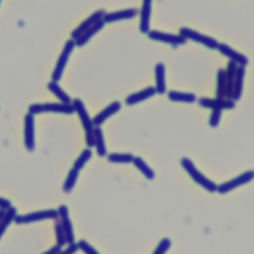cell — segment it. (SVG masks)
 <instances>
[{
    "label": "cell",
    "mask_w": 254,
    "mask_h": 254,
    "mask_svg": "<svg viewBox=\"0 0 254 254\" xmlns=\"http://www.w3.org/2000/svg\"><path fill=\"white\" fill-rule=\"evenodd\" d=\"M74 112L77 114L79 121L81 123V126L84 131V139H85V144L88 148H91L94 146V123L92 118L89 116L85 105L83 101L79 98H74L72 99L71 102Z\"/></svg>",
    "instance_id": "obj_1"
},
{
    "label": "cell",
    "mask_w": 254,
    "mask_h": 254,
    "mask_svg": "<svg viewBox=\"0 0 254 254\" xmlns=\"http://www.w3.org/2000/svg\"><path fill=\"white\" fill-rule=\"evenodd\" d=\"M180 163L183 169L188 173V175L195 184L200 186L202 189H204L208 192L217 191V185L213 181L206 178L201 172H199L190 159L184 157L181 159Z\"/></svg>",
    "instance_id": "obj_2"
},
{
    "label": "cell",
    "mask_w": 254,
    "mask_h": 254,
    "mask_svg": "<svg viewBox=\"0 0 254 254\" xmlns=\"http://www.w3.org/2000/svg\"><path fill=\"white\" fill-rule=\"evenodd\" d=\"M28 112L33 115L41 113H60L70 115L74 113V109L72 104L63 102H44L31 104L28 108Z\"/></svg>",
    "instance_id": "obj_3"
},
{
    "label": "cell",
    "mask_w": 254,
    "mask_h": 254,
    "mask_svg": "<svg viewBox=\"0 0 254 254\" xmlns=\"http://www.w3.org/2000/svg\"><path fill=\"white\" fill-rule=\"evenodd\" d=\"M75 43L72 39H68L66 40V42L64 43L63 50L57 60V63L54 66V69L52 71V80L59 82L63 76V73L65 69L66 64L68 62V59L71 55V53L73 52L74 48H75Z\"/></svg>",
    "instance_id": "obj_4"
},
{
    "label": "cell",
    "mask_w": 254,
    "mask_h": 254,
    "mask_svg": "<svg viewBox=\"0 0 254 254\" xmlns=\"http://www.w3.org/2000/svg\"><path fill=\"white\" fill-rule=\"evenodd\" d=\"M179 34L181 36H183L187 41L190 40V41L198 43L210 50H216L218 47V44H219V42L216 39L206 36V35H203L197 31L192 30L188 27H182L179 31Z\"/></svg>",
    "instance_id": "obj_5"
},
{
    "label": "cell",
    "mask_w": 254,
    "mask_h": 254,
    "mask_svg": "<svg viewBox=\"0 0 254 254\" xmlns=\"http://www.w3.org/2000/svg\"><path fill=\"white\" fill-rule=\"evenodd\" d=\"M58 218V210L54 208L42 209L37 211H32L24 214H17L15 218L16 224H28L37 221H42L46 219H56Z\"/></svg>",
    "instance_id": "obj_6"
},
{
    "label": "cell",
    "mask_w": 254,
    "mask_h": 254,
    "mask_svg": "<svg viewBox=\"0 0 254 254\" xmlns=\"http://www.w3.org/2000/svg\"><path fill=\"white\" fill-rule=\"evenodd\" d=\"M252 180H254V170L245 171L235 178L217 185V192L220 194L228 193L236 188L250 183Z\"/></svg>",
    "instance_id": "obj_7"
},
{
    "label": "cell",
    "mask_w": 254,
    "mask_h": 254,
    "mask_svg": "<svg viewBox=\"0 0 254 254\" xmlns=\"http://www.w3.org/2000/svg\"><path fill=\"white\" fill-rule=\"evenodd\" d=\"M147 36L152 41L165 43V44L171 45L173 47H178V46L184 45L187 42V40L180 34H178V35L169 34V33H165V32L158 31V30H150L147 33Z\"/></svg>",
    "instance_id": "obj_8"
},
{
    "label": "cell",
    "mask_w": 254,
    "mask_h": 254,
    "mask_svg": "<svg viewBox=\"0 0 254 254\" xmlns=\"http://www.w3.org/2000/svg\"><path fill=\"white\" fill-rule=\"evenodd\" d=\"M35 115L27 112L24 116V146L27 151L33 152L36 147Z\"/></svg>",
    "instance_id": "obj_9"
},
{
    "label": "cell",
    "mask_w": 254,
    "mask_h": 254,
    "mask_svg": "<svg viewBox=\"0 0 254 254\" xmlns=\"http://www.w3.org/2000/svg\"><path fill=\"white\" fill-rule=\"evenodd\" d=\"M58 218L61 221V224L64 230L65 236H66V242L67 244L73 243L75 238H74V231L72 227L71 220L69 218L68 214V208L65 204H61L58 208Z\"/></svg>",
    "instance_id": "obj_10"
},
{
    "label": "cell",
    "mask_w": 254,
    "mask_h": 254,
    "mask_svg": "<svg viewBox=\"0 0 254 254\" xmlns=\"http://www.w3.org/2000/svg\"><path fill=\"white\" fill-rule=\"evenodd\" d=\"M198 104L201 107L209 108V109H233L235 107V101L227 98H208V97H200L197 99Z\"/></svg>",
    "instance_id": "obj_11"
},
{
    "label": "cell",
    "mask_w": 254,
    "mask_h": 254,
    "mask_svg": "<svg viewBox=\"0 0 254 254\" xmlns=\"http://www.w3.org/2000/svg\"><path fill=\"white\" fill-rule=\"evenodd\" d=\"M105 14V11L103 9H99L94 11L91 15H89L86 19H84L82 22H80L77 27H75L71 32H70V39L75 40L78 36H80L85 30L90 28L93 24L98 22L103 18Z\"/></svg>",
    "instance_id": "obj_12"
},
{
    "label": "cell",
    "mask_w": 254,
    "mask_h": 254,
    "mask_svg": "<svg viewBox=\"0 0 254 254\" xmlns=\"http://www.w3.org/2000/svg\"><path fill=\"white\" fill-rule=\"evenodd\" d=\"M216 50L222 56L226 57L230 62L235 63L239 66H246L248 64V58L245 55L235 51L233 48L224 43H219Z\"/></svg>",
    "instance_id": "obj_13"
},
{
    "label": "cell",
    "mask_w": 254,
    "mask_h": 254,
    "mask_svg": "<svg viewBox=\"0 0 254 254\" xmlns=\"http://www.w3.org/2000/svg\"><path fill=\"white\" fill-rule=\"evenodd\" d=\"M121 109V103L119 101H112L107 106H105L103 109H101L98 113H96L92 120L95 127H100L108 118H110L112 115L117 113Z\"/></svg>",
    "instance_id": "obj_14"
},
{
    "label": "cell",
    "mask_w": 254,
    "mask_h": 254,
    "mask_svg": "<svg viewBox=\"0 0 254 254\" xmlns=\"http://www.w3.org/2000/svg\"><path fill=\"white\" fill-rule=\"evenodd\" d=\"M138 10L136 8H126L123 10H117V11H112L109 13L104 14L102 20L104 21L105 24L107 23H113L117 21H122V20H129L138 15Z\"/></svg>",
    "instance_id": "obj_15"
},
{
    "label": "cell",
    "mask_w": 254,
    "mask_h": 254,
    "mask_svg": "<svg viewBox=\"0 0 254 254\" xmlns=\"http://www.w3.org/2000/svg\"><path fill=\"white\" fill-rule=\"evenodd\" d=\"M152 2H153V0H142V6L140 9V14H139V16H140L139 30L143 34H147L150 31Z\"/></svg>",
    "instance_id": "obj_16"
},
{
    "label": "cell",
    "mask_w": 254,
    "mask_h": 254,
    "mask_svg": "<svg viewBox=\"0 0 254 254\" xmlns=\"http://www.w3.org/2000/svg\"><path fill=\"white\" fill-rule=\"evenodd\" d=\"M157 93L155 86H147L139 91H136L134 93H131L126 96L125 98V104L126 105H135L137 103H140L152 96H154Z\"/></svg>",
    "instance_id": "obj_17"
},
{
    "label": "cell",
    "mask_w": 254,
    "mask_h": 254,
    "mask_svg": "<svg viewBox=\"0 0 254 254\" xmlns=\"http://www.w3.org/2000/svg\"><path fill=\"white\" fill-rule=\"evenodd\" d=\"M155 73V88L157 93L164 94L167 91V84H166V67L164 64L158 63L155 64L154 67Z\"/></svg>",
    "instance_id": "obj_18"
},
{
    "label": "cell",
    "mask_w": 254,
    "mask_h": 254,
    "mask_svg": "<svg viewBox=\"0 0 254 254\" xmlns=\"http://www.w3.org/2000/svg\"><path fill=\"white\" fill-rule=\"evenodd\" d=\"M105 23L104 21L101 19L98 22H96L95 24H93L90 28H88L87 30H85L80 36H78L74 41L75 46L76 47H82L84 46L96 33H98L100 30L103 29Z\"/></svg>",
    "instance_id": "obj_19"
},
{
    "label": "cell",
    "mask_w": 254,
    "mask_h": 254,
    "mask_svg": "<svg viewBox=\"0 0 254 254\" xmlns=\"http://www.w3.org/2000/svg\"><path fill=\"white\" fill-rule=\"evenodd\" d=\"M245 76V66H237L236 74L233 83V91H232V100L237 101L240 99L243 91V83Z\"/></svg>",
    "instance_id": "obj_20"
},
{
    "label": "cell",
    "mask_w": 254,
    "mask_h": 254,
    "mask_svg": "<svg viewBox=\"0 0 254 254\" xmlns=\"http://www.w3.org/2000/svg\"><path fill=\"white\" fill-rule=\"evenodd\" d=\"M237 64L233 62H228L227 66L225 68V78H226V98L232 99V91H233V83L236 74Z\"/></svg>",
    "instance_id": "obj_21"
},
{
    "label": "cell",
    "mask_w": 254,
    "mask_h": 254,
    "mask_svg": "<svg viewBox=\"0 0 254 254\" xmlns=\"http://www.w3.org/2000/svg\"><path fill=\"white\" fill-rule=\"evenodd\" d=\"M168 99L174 102H183V103H193L197 100L196 95L192 92H183L178 90H170L167 93Z\"/></svg>",
    "instance_id": "obj_22"
},
{
    "label": "cell",
    "mask_w": 254,
    "mask_h": 254,
    "mask_svg": "<svg viewBox=\"0 0 254 254\" xmlns=\"http://www.w3.org/2000/svg\"><path fill=\"white\" fill-rule=\"evenodd\" d=\"M47 88L49 89L50 92H52V93L60 100V102L66 103V104H71L72 99H71L70 96L61 87V85H60L57 81L51 80L50 82H48Z\"/></svg>",
    "instance_id": "obj_23"
},
{
    "label": "cell",
    "mask_w": 254,
    "mask_h": 254,
    "mask_svg": "<svg viewBox=\"0 0 254 254\" xmlns=\"http://www.w3.org/2000/svg\"><path fill=\"white\" fill-rule=\"evenodd\" d=\"M96 154L99 157H105L107 155V149L105 145L104 135L100 127H95L94 129V146Z\"/></svg>",
    "instance_id": "obj_24"
},
{
    "label": "cell",
    "mask_w": 254,
    "mask_h": 254,
    "mask_svg": "<svg viewBox=\"0 0 254 254\" xmlns=\"http://www.w3.org/2000/svg\"><path fill=\"white\" fill-rule=\"evenodd\" d=\"M132 164L147 180H153L155 178V172L141 157H134Z\"/></svg>",
    "instance_id": "obj_25"
},
{
    "label": "cell",
    "mask_w": 254,
    "mask_h": 254,
    "mask_svg": "<svg viewBox=\"0 0 254 254\" xmlns=\"http://www.w3.org/2000/svg\"><path fill=\"white\" fill-rule=\"evenodd\" d=\"M215 97L226 98V78H225V69L219 68L216 74V90Z\"/></svg>",
    "instance_id": "obj_26"
},
{
    "label": "cell",
    "mask_w": 254,
    "mask_h": 254,
    "mask_svg": "<svg viewBox=\"0 0 254 254\" xmlns=\"http://www.w3.org/2000/svg\"><path fill=\"white\" fill-rule=\"evenodd\" d=\"M17 208L14 206H11L9 209L6 210V213L3 217V219L0 221V239L2 238L3 234L9 227V225L15 221V218L17 216Z\"/></svg>",
    "instance_id": "obj_27"
},
{
    "label": "cell",
    "mask_w": 254,
    "mask_h": 254,
    "mask_svg": "<svg viewBox=\"0 0 254 254\" xmlns=\"http://www.w3.org/2000/svg\"><path fill=\"white\" fill-rule=\"evenodd\" d=\"M78 174H79V172L71 167V169L68 171V173H67V175L65 177V180H64V182L63 184V190H64V192L69 193L73 190V188L76 185L77 179H78Z\"/></svg>",
    "instance_id": "obj_28"
},
{
    "label": "cell",
    "mask_w": 254,
    "mask_h": 254,
    "mask_svg": "<svg viewBox=\"0 0 254 254\" xmlns=\"http://www.w3.org/2000/svg\"><path fill=\"white\" fill-rule=\"evenodd\" d=\"M134 157L131 153H109L106 155L107 161L113 164H130L133 163Z\"/></svg>",
    "instance_id": "obj_29"
},
{
    "label": "cell",
    "mask_w": 254,
    "mask_h": 254,
    "mask_svg": "<svg viewBox=\"0 0 254 254\" xmlns=\"http://www.w3.org/2000/svg\"><path fill=\"white\" fill-rule=\"evenodd\" d=\"M92 157V152H91V148H85L83 149L80 154L78 155V157L74 160L73 164H72V168H74L75 170H77L78 172H80L83 167L85 166V164L89 161V159H91Z\"/></svg>",
    "instance_id": "obj_30"
},
{
    "label": "cell",
    "mask_w": 254,
    "mask_h": 254,
    "mask_svg": "<svg viewBox=\"0 0 254 254\" xmlns=\"http://www.w3.org/2000/svg\"><path fill=\"white\" fill-rule=\"evenodd\" d=\"M55 234H56V244H58L61 247H64V245L67 244L64 230L59 218L55 219Z\"/></svg>",
    "instance_id": "obj_31"
},
{
    "label": "cell",
    "mask_w": 254,
    "mask_h": 254,
    "mask_svg": "<svg viewBox=\"0 0 254 254\" xmlns=\"http://www.w3.org/2000/svg\"><path fill=\"white\" fill-rule=\"evenodd\" d=\"M171 246H172L171 239L168 237H164L160 240V242L158 243V245L156 246L152 254H166L167 251L171 248Z\"/></svg>",
    "instance_id": "obj_32"
},
{
    "label": "cell",
    "mask_w": 254,
    "mask_h": 254,
    "mask_svg": "<svg viewBox=\"0 0 254 254\" xmlns=\"http://www.w3.org/2000/svg\"><path fill=\"white\" fill-rule=\"evenodd\" d=\"M78 249L82 251L84 254H100L90 243H88L84 239H80L77 241Z\"/></svg>",
    "instance_id": "obj_33"
},
{
    "label": "cell",
    "mask_w": 254,
    "mask_h": 254,
    "mask_svg": "<svg viewBox=\"0 0 254 254\" xmlns=\"http://www.w3.org/2000/svg\"><path fill=\"white\" fill-rule=\"evenodd\" d=\"M222 115V110L220 109H212L209 119H208V124L211 128H216L220 122V118Z\"/></svg>",
    "instance_id": "obj_34"
},
{
    "label": "cell",
    "mask_w": 254,
    "mask_h": 254,
    "mask_svg": "<svg viewBox=\"0 0 254 254\" xmlns=\"http://www.w3.org/2000/svg\"><path fill=\"white\" fill-rule=\"evenodd\" d=\"M78 249V245L77 242H73L70 244H67V246L64 249H62L58 254H75L77 252Z\"/></svg>",
    "instance_id": "obj_35"
},
{
    "label": "cell",
    "mask_w": 254,
    "mask_h": 254,
    "mask_svg": "<svg viewBox=\"0 0 254 254\" xmlns=\"http://www.w3.org/2000/svg\"><path fill=\"white\" fill-rule=\"evenodd\" d=\"M12 206V203L11 201L8 199V198H5V197H2L0 196V208H3V209H9L10 207Z\"/></svg>",
    "instance_id": "obj_36"
},
{
    "label": "cell",
    "mask_w": 254,
    "mask_h": 254,
    "mask_svg": "<svg viewBox=\"0 0 254 254\" xmlns=\"http://www.w3.org/2000/svg\"><path fill=\"white\" fill-rule=\"evenodd\" d=\"M61 250H62V247L59 246L58 244H56L41 254H58Z\"/></svg>",
    "instance_id": "obj_37"
},
{
    "label": "cell",
    "mask_w": 254,
    "mask_h": 254,
    "mask_svg": "<svg viewBox=\"0 0 254 254\" xmlns=\"http://www.w3.org/2000/svg\"><path fill=\"white\" fill-rule=\"evenodd\" d=\"M6 213V209H3V208H0V221L3 219L4 215Z\"/></svg>",
    "instance_id": "obj_38"
},
{
    "label": "cell",
    "mask_w": 254,
    "mask_h": 254,
    "mask_svg": "<svg viewBox=\"0 0 254 254\" xmlns=\"http://www.w3.org/2000/svg\"><path fill=\"white\" fill-rule=\"evenodd\" d=\"M0 3H1V0H0Z\"/></svg>",
    "instance_id": "obj_39"
}]
</instances>
